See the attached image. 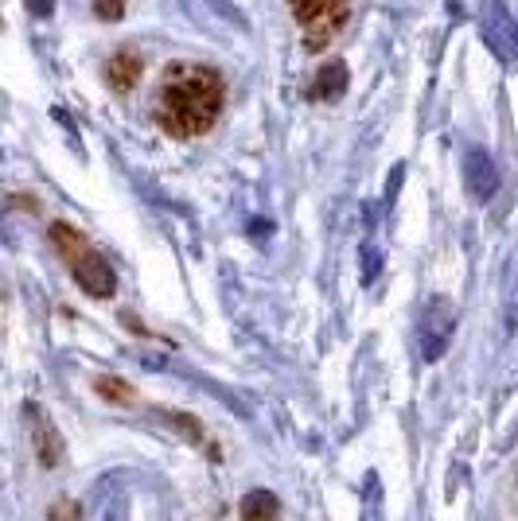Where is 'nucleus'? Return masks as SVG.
Returning a JSON list of instances; mask_svg holds the SVG:
<instances>
[{
	"label": "nucleus",
	"mask_w": 518,
	"mask_h": 521,
	"mask_svg": "<svg viewBox=\"0 0 518 521\" xmlns=\"http://www.w3.org/2000/svg\"><path fill=\"white\" fill-rule=\"evenodd\" d=\"M464 175H468V187H472L476 199H491L495 187H499V168H495V160L483 148H472L464 156Z\"/></svg>",
	"instance_id": "obj_5"
},
{
	"label": "nucleus",
	"mask_w": 518,
	"mask_h": 521,
	"mask_svg": "<svg viewBox=\"0 0 518 521\" xmlns=\"http://www.w3.org/2000/svg\"><path fill=\"white\" fill-rule=\"evenodd\" d=\"M71 277L86 296H98V300H110L113 292H117V277H113L110 261H106L98 249H86V253L74 257Z\"/></svg>",
	"instance_id": "obj_2"
},
{
	"label": "nucleus",
	"mask_w": 518,
	"mask_h": 521,
	"mask_svg": "<svg viewBox=\"0 0 518 521\" xmlns=\"http://www.w3.org/2000/svg\"><path fill=\"white\" fill-rule=\"evenodd\" d=\"M343 86H347V67H343V63H328V67L316 74V82H312L308 98L328 102V98H335V94H343Z\"/></svg>",
	"instance_id": "obj_7"
},
{
	"label": "nucleus",
	"mask_w": 518,
	"mask_h": 521,
	"mask_svg": "<svg viewBox=\"0 0 518 521\" xmlns=\"http://www.w3.org/2000/svg\"><path fill=\"white\" fill-rule=\"evenodd\" d=\"M94 16L106 20V24L121 20V16H125V0H94Z\"/></svg>",
	"instance_id": "obj_10"
},
{
	"label": "nucleus",
	"mask_w": 518,
	"mask_h": 521,
	"mask_svg": "<svg viewBox=\"0 0 518 521\" xmlns=\"http://www.w3.org/2000/svg\"><path fill=\"white\" fill-rule=\"evenodd\" d=\"M28 417H32V444H36L39 463L43 467H59V459H63V436L55 432L51 417L39 405H28Z\"/></svg>",
	"instance_id": "obj_3"
},
{
	"label": "nucleus",
	"mask_w": 518,
	"mask_h": 521,
	"mask_svg": "<svg viewBox=\"0 0 518 521\" xmlns=\"http://www.w3.org/2000/svg\"><path fill=\"white\" fill-rule=\"evenodd\" d=\"M28 8H32V16L43 20V16H51V12H55V0H28Z\"/></svg>",
	"instance_id": "obj_11"
},
{
	"label": "nucleus",
	"mask_w": 518,
	"mask_h": 521,
	"mask_svg": "<svg viewBox=\"0 0 518 521\" xmlns=\"http://www.w3.org/2000/svg\"><path fill=\"white\" fill-rule=\"evenodd\" d=\"M222 109L219 70L199 63H172L156 86V125L168 137H199L215 125Z\"/></svg>",
	"instance_id": "obj_1"
},
{
	"label": "nucleus",
	"mask_w": 518,
	"mask_h": 521,
	"mask_svg": "<svg viewBox=\"0 0 518 521\" xmlns=\"http://www.w3.org/2000/svg\"><path fill=\"white\" fill-rule=\"evenodd\" d=\"M51 242H55V249L67 257V265H71L78 253H86V249H90V242H86L74 226H67V222H55V226H51Z\"/></svg>",
	"instance_id": "obj_9"
},
{
	"label": "nucleus",
	"mask_w": 518,
	"mask_h": 521,
	"mask_svg": "<svg viewBox=\"0 0 518 521\" xmlns=\"http://www.w3.org/2000/svg\"><path fill=\"white\" fill-rule=\"evenodd\" d=\"M94 393H98L102 401H110V405H133V401H137V389L129 382H121V378H113V374L94 378Z\"/></svg>",
	"instance_id": "obj_8"
},
{
	"label": "nucleus",
	"mask_w": 518,
	"mask_h": 521,
	"mask_svg": "<svg viewBox=\"0 0 518 521\" xmlns=\"http://www.w3.org/2000/svg\"><path fill=\"white\" fill-rule=\"evenodd\" d=\"M515 35H518V32H515Z\"/></svg>",
	"instance_id": "obj_12"
},
{
	"label": "nucleus",
	"mask_w": 518,
	"mask_h": 521,
	"mask_svg": "<svg viewBox=\"0 0 518 521\" xmlns=\"http://www.w3.org/2000/svg\"><path fill=\"white\" fill-rule=\"evenodd\" d=\"M141 74H145V63L137 51H113L110 63H106V82H110L113 94H133Z\"/></svg>",
	"instance_id": "obj_4"
},
{
	"label": "nucleus",
	"mask_w": 518,
	"mask_h": 521,
	"mask_svg": "<svg viewBox=\"0 0 518 521\" xmlns=\"http://www.w3.org/2000/svg\"><path fill=\"white\" fill-rule=\"evenodd\" d=\"M281 514V502L273 490H250L242 498V521H277Z\"/></svg>",
	"instance_id": "obj_6"
}]
</instances>
